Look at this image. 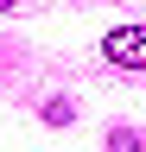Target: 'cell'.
I'll use <instances>...</instances> for the list:
<instances>
[{"instance_id": "obj_2", "label": "cell", "mask_w": 146, "mask_h": 152, "mask_svg": "<svg viewBox=\"0 0 146 152\" xmlns=\"http://www.w3.org/2000/svg\"><path fill=\"white\" fill-rule=\"evenodd\" d=\"M0 7H19V0H0Z\"/></svg>"}, {"instance_id": "obj_1", "label": "cell", "mask_w": 146, "mask_h": 152, "mask_svg": "<svg viewBox=\"0 0 146 152\" xmlns=\"http://www.w3.org/2000/svg\"><path fill=\"white\" fill-rule=\"evenodd\" d=\"M102 57L121 70H146V26H114L102 38Z\"/></svg>"}]
</instances>
